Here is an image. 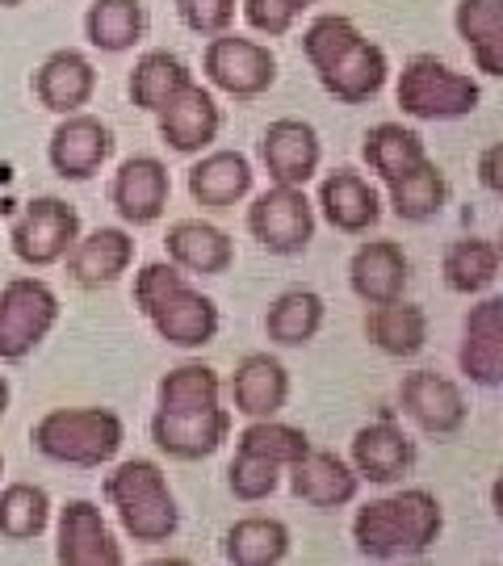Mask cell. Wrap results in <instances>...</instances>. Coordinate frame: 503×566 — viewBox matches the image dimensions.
Segmentation results:
<instances>
[{
    "instance_id": "1",
    "label": "cell",
    "mask_w": 503,
    "mask_h": 566,
    "mask_svg": "<svg viewBox=\"0 0 503 566\" xmlns=\"http://www.w3.org/2000/svg\"><path fill=\"white\" fill-rule=\"evenodd\" d=\"M302 51L315 67L319 84L344 105H361L378 97L386 84V51L374 46L361 30L340 13L315 18L302 34Z\"/></svg>"
},
{
    "instance_id": "2",
    "label": "cell",
    "mask_w": 503,
    "mask_h": 566,
    "mask_svg": "<svg viewBox=\"0 0 503 566\" xmlns=\"http://www.w3.org/2000/svg\"><path fill=\"white\" fill-rule=\"evenodd\" d=\"M441 504L432 491L407 486L399 495H386L365 504L353 516V542L361 558L374 563H395V558H420L441 537Z\"/></svg>"
},
{
    "instance_id": "3",
    "label": "cell",
    "mask_w": 503,
    "mask_h": 566,
    "mask_svg": "<svg viewBox=\"0 0 503 566\" xmlns=\"http://www.w3.org/2000/svg\"><path fill=\"white\" fill-rule=\"evenodd\" d=\"M135 303L147 315V324L160 332V340L177 348H201L219 336V306L185 282L177 264H143L135 277Z\"/></svg>"
},
{
    "instance_id": "4",
    "label": "cell",
    "mask_w": 503,
    "mask_h": 566,
    "mask_svg": "<svg viewBox=\"0 0 503 566\" xmlns=\"http://www.w3.org/2000/svg\"><path fill=\"white\" fill-rule=\"evenodd\" d=\"M122 437H126L122 416L109 407H55L30 432L42 458L60 465H81V470L109 462L122 449Z\"/></svg>"
},
{
    "instance_id": "5",
    "label": "cell",
    "mask_w": 503,
    "mask_h": 566,
    "mask_svg": "<svg viewBox=\"0 0 503 566\" xmlns=\"http://www.w3.org/2000/svg\"><path fill=\"white\" fill-rule=\"evenodd\" d=\"M105 495L109 504L118 507L122 528L135 537V542H168L177 525H181V512H177V500L168 491V479L156 462L147 458H130L122 462L109 479H105Z\"/></svg>"
},
{
    "instance_id": "6",
    "label": "cell",
    "mask_w": 503,
    "mask_h": 566,
    "mask_svg": "<svg viewBox=\"0 0 503 566\" xmlns=\"http://www.w3.org/2000/svg\"><path fill=\"white\" fill-rule=\"evenodd\" d=\"M479 84L453 72L437 55H416L399 72V105L402 114L420 122H453L479 109Z\"/></svg>"
},
{
    "instance_id": "7",
    "label": "cell",
    "mask_w": 503,
    "mask_h": 566,
    "mask_svg": "<svg viewBox=\"0 0 503 566\" xmlns=\"http://www.w3.org/2000/svg\"><path fill=\"white\" fill-rule=\"evenodd\" d=\"M60 324V298L39 277H13L0 290V361H25Z\"/></svg>"
},
{
    "instance_id": "8",
    "label": "cell",
    "mask_w": 503,
    "mask_h": 566,
    "mask_svg": "<svg viewBox=\"0 0 503 566\" xmlns=\"http://www.w3.org/2000/svg\"><path fill=\"white\" fill-rule=\"evenodd\" d=\"M201 67H206V81L222 88L227 97H240V102L261 97L277 81V55L264 42L240 39V34H227V30L206 42Z\"/></svg>"
},
{
    "instance_id": "9",
    "label": "cell",
    "mask_w": 503,
    "mask_h": 566,
    "mask_svg": "<svg viewBox=\"0 0 503 566\" xmlns=\"http://www.w3.org/2000/svg\"><path fill=\"white\" fill-rule=\"evenodd\" d=\"M248 231L252 240L277 252V256H294L306 243L315 240V210L306 202L302 185H273L248 206Z\"/></svg>"
},
{
    "instance_id": "10",
    "label": "cell",
    "mask_w": 503,
    "mask_h": 566,
    "mask_svg": "<svg viewBox=\"0 0 503 566\" xmlns=\"http://www.w3.org/2000/svg\"><path fill=\"white\" fill-rule=\"evenodd\" d=\"M81 235V214L63 198H34L13 223V252L30 269H46L67 256V248Z\"/></svg>"
},
{
    "instance_id": "11",
    "label": "cell",
    "mask_w": 503,
    "mask_h": 566,
    "mask_svg": "<svg viewBox=\"0 0 503 566\" xmlns=\"http://www.w3.org/2000/svg\"><path fill=\"white\" fill-rule=\"evenodd\" d=\"M114 151V135L109 126L93 114H63V122L51 135V147H46V160L60 172L63 181H88L93 172H101V164L109 160Z\"/></svg>"
},
{
    "instance_id": "12",
    "label": "cell",
    "mask_w": 503,
    "mask_h": 566,
    "mask_svg": "<svg viewBox=\"0 0 503 566\" xmlns=\"http://www.w3.org/2000/svg\"><path fill=\"white\" fill-rule=\"evenodd\" d=\"M227 432H231V411L222 403L206 407V411H164L160 407L151 416V441L168 458H181V462L210 458L227 441Z\"/></svg>"
},
{
    "instance_id": "13",
    "label": "cell",
    "mask_w": 503,
    "mask_h": 566,
    "mask_svg": "<svg viewBox=\"0 0 503 566\" xmlns=\"http://www.w3.org/2000/svg\"><path fill=\"white\" fill-rule=\"evenodd\" d=\"M319 135L315 126L302 118H277L269 122L261 139V160L273 185H306L319 168Z\"/></svg>"
},
{
    "instance_id": "14",
    "label": "cell",
    "mask_w": 503,
    "mask_h": 566,
    "mask_svg": "<svg viewBox=\"0 0 503 566\" xmlns=\"http://www.w3.org/2000/svg\"><path fill=\"white\" fill-rule=\"evenodd\" d=\"M402 411L432 437H453L465 424V399L458 382H449L432 369H416L407 374L399 386Z\"/></svg>"
},
{
    "instance_id": "15",
    "label": "cell",
    "mask_w": 503,
    "mask_h": 566,
    "mask_svg": "<svg viewBox=\"0 0 503 566\" xmlns=\"http://www.w3.org/2000/svg\"><path fill=\"white\" fill-rule=\"evenodd\" d=\"M55 558L63 566H122L126 554L114 542L109 525L101 521V512L88 500H72L60 516V546Z\"/></svg>"
},
{
    "instance_id": "16",
    "label": "cell",
    "mask_w": 503,
    "mask_h": 566,
    "mask_svg": "<svg viewBox=\"0 0 503 566\" xmlns=\"http://www.w3.org/2000/svg\"><path fill=\"white\" fill-rule=\"evenodd\" d=\"M219 126H222L219 102L210 97V88H201L193 81L185 84L177 97H168V105L160 109L164 143L172 151H181V156H193L201 147H210V143L219 139Z\"/></svg>"
},
{
    "instance_id": "17",
    "label": "cell",
    "mask_w": 503,
    "mask_h": 566,
    "mask_svg": "<svg viewBox=\"0 0 503 566\" xmlns=\"http://www.w3.org/2000/svg\"><path fill=\"white\" fill-rule=\"evenodd\" d=\"M168 193H172V181H168V168L156 156H130L118 168L114 189H109L114 210L135 227L156 223L164 214V206H168Z\"/></svg>"
},
{
    "instance_id": "18",
    "label": "cell",
    "mask_w": 503,
    "mask_h": 566,
    "mask_svg": "<svg viewBox=\"0 0 503 566\" xmlns=\"http://www.w3.org/2000/svg\"><path fill=\"white\" fill-rule=\"evenodd\" d=\"M458 361H462V374L470 382H503V298H483L479 306H470Z\"/></svg>"
},
{
    "instance_id": "19",
    "label": "cell",
    "mask_w": 503,
    "mask_h": 566,
    "mask_svg": "<svg viewBox=\"0 0 503 566\" xmlns=\"http://www.w3.org/2000/svg\"><path fill=\"white\" fill-rule=\"evenodd\" d=\"M290 486H294V495L306 500L311 507H340V504H353L357 500V470L336 458V453H327V449H306L298 462H290Z\"/></svg>"
},
{
    "instance_id": "20",
    "label": "cell",
    "mask_w": 503,
    "mask_h": 566,
    "mask_svg": "<svg viewBox=\"0 0 503 566\" xmlns=\"http://www.w3.org/2000/svg\"><path fill=\"white\" fill-rule=\"evenodd\" d=\"M135 261V240L122 227H97L93 235H76V243L67 248V273L72 282L88 285H114Z\"/></svg>"
},
{
    "instance_id": "21",
    "label": "cell",
    "mask_w": 503,
    "mask_h": 566,
    "mask_svg": "<svg viewBox=\"0 0 503 566\" xmlns=\"http://www.w3.org/2000/svg\"><path fill=\"white\" fill-rule=\"evenodd\" d=\"M231 399H235V411L248 416V420H269L277 416L290 399V374L277 357L269 353H248L235 374H231Z\"/></svg>"
},
{
    "instance_id": "22",
    "label": "cell",
    "mask_w": 503,
    "mask_h": 566,
    "mask_svg": "<svg viewBox=\"0 0 503 566\" xmlns=\"http://www.w3.org/2000/svg\"><path fill=\"white\" fill-rule=\"evenodd\" d=\"M348 282L361 303H395L407 290V252L395 240H369L353 252L348 264Z\"/></svg>"
},
{
    "instance_id": "23",
    "label": "cell",
    "mask_w": 503,
    "mask_h": 566,
    "mask_svg": "<svg viewBox=\"0 0 503 566\" xmlns=\"http://www.w3.org/2000/svg\"><path fill=\"white\" fill-rule=\"evenodd\" d=\"M411 462H416V446L407 441V432L395 420L357 428V437H353V470H357V479L395 483L411 470Z\"/></svg>"
},
{
    "instance_id": "24",
    "label": "cell",
    "mask_w": 503,
    "mask_h": 566,
    "mask_svg": "<svg viewBox=\"0 0 503 566\" xmlns=\"http://www.w3.org/2000/svg\"><path fill=\"white\" fill-rule=\"evenodd\" d=\"M34 93L46 109L55 114H76L93 102L97 93V67L84 60L81 51H55L46 55L42 67L34 72Z\"/></svg>"
},
{
    "instance_id": "25",
    "label": "cell",
    "mask_w": 503,
    "mask_h": 566,
    "mask_svg": "<svg viewBox=\"0 0 503 566\" xmlns=\"http://www.w3.org/2000/svg\"><path fill=\"white\" fill-rule=\"evenodd\" d=\"M164 248H168V261L177 269H189V273H201V277H219L235 261L231 235L214 223H201V219H185V223L168 227Z\"/></svg>"
},
{
    "instance_id": "26",
    "label": "cell",
    "mask_w": 503,
    "mask_h": 566,
    "mask_svg": "<svg viewBox=\"0 0 503 566\" xmlns=\"http://www.w3.org/2000/svg\"><path fill=\"white\" fill-rule=\"evenodd\" d=\"M323 219L344 231V235H361L369 227L383 219V202H378V189L357 177L353 168H336L319 189Z\"/></svg>"
},
{
    "instance_id": "27",
    "label": "cell",
    "mask_w": 503,
    "mask_h": 566,
    "mask_svg": "<svg viewBox=\"0 0 503 566\" xmlns=\"http://www.w3.org/2000/svg\"><path fill=\"white\" fill-rule=\"evenodd\" d=\"M252 189V164L240 151H210L189 168V193L206 210H227Z\"/></svg>"
},
{
    "instance_id": "28",
    "label": "cell",
    "mask_w": 503,
    "mask_h": 566,
    "mask_svg": "<svg viewBox=\"0 0 503 566\" xmlns=\"http://www.w3.org/2000/svg\"><path fill=\"white\" fill-rule=\"evenodd\" d=\"M458 34L486 76H503V0H458Z\"/></svg>"
},
{
    "instance_id": "29",
    "label": "cell",
    "mask_w": 503,
    "mask_h": 566,
    "mask_svg": "<svg viewBox=\"0 0 503 566\" xmlns=\"http://www.w3.org/2000/svg\"><path fill=\"white\" fill-rule=\"evenodd\" d=\"M222 554L235 566H277L290 554V528L277 516H243L227 528Z\"/></svg>"
},
{
    "instance_id": "30",
    "label": "cell",
    "mask_w": 503,
    "mask_h": 566,
    "mask_svg": "<svg viewBox=\"0 0 503 566\" xmlns=\"http://www.w3.org/2000/svg\"><path fill=\"white\" fill-rule=\"evenodd\" d=\"M365 332L386 357H416L428 340V315H423V306L395 298V303H378L369 311Z\"/></svg>"
},
{
    "instance_id": "31",
    "label": "cell",
    "mask_w": 503,
    "mask_h": 566,
    "mask_svg": "<svg viewBox=\"0 0 503 566\" xmlns=\"http://www.w3.org/2000/svg\"><path fill=\"white\" fill-rule=\"evenodd\" d=\"M143 30H147V9H143L139 0H97L84 13V34H88V42L97 51H109V55L130 51L143 39Z\"/></svg>"
},
{
    "instance_id": "32",
    "label": "cell",
    "mask_w": 503,
    "mask_h": 566,
    "mask_svg": "<svg viewBox=\"0 0 503 566\" xmlns=\"http://www.w3.org/2000/svg\"><path fill=\"white\" fill-rule=\"evenodd\" d=\"M361 151H365V160H369V168H374L386 185L395 181V177H402V172H411V168H420V164L428 160L423 139L416 135V130L399 126V122H378V126L365 135Z\"/></svg>"
},
{
    "instance_id": "33",
    "label": "cell",
    "mask_w": 503,
    "mask_h": 566,
    "mask_svg": "<svg viewBox=\"0 0 503 566\" xmlns=\"http://www.w3.org/2000/svg\"><path fill=\"white\" fill-rule=\"evenodd\" d=\"M323 327V298L315 290H285L277 303L264 315V332L269 340L285 344V348H302L319 336Z\"/></svg>"
},
{
    "instance_id": "34",
    "label": "cell",
    "mask_w": 503,
    "mask_h": 566,
    "mask_svg": "<svg viewBox=\"0 0 503 566\" xmlns=\"http://www.w3.org/2000/svg\"><path fill=\"white\" fill-rule=\"evenodd\" d=\"M189 81L193 76H189V67L177 55L147 51L135 63V72H130V102L139 105V109H147V114H160L164 105H168V97H177Z\"/></svg>"
},
{
    "instance_id": "35",
    "label": "cell",
    "mask_w": 503,
    "mask_h": 566,
    "mask_svg": "<svg viewBox=\"0 0 503 566\" xmlns=\"http://www.w3.org/2000/svg\"><path fill=\"white\" fill-rule=\"evenodd\" d=\"M500 277V243L453 240L444 248V282L453 294H483Z\"/></svg>"
},
{
    "instance_id": "36",
    "label": "cell",
    "mask_w": 503,
    "mask_h": 566,
    "mask_svg": "<svg viewBox=\"0 0 503 566\" xmlns=\"http://www.w3.org/2000/svg\"><path fill=\"white\" fill-rule=\"evenodd\" d=\"M444 198H449V185H444V177L437 172L432 160H423L420 168H411V172L390 181V206L407 223H428L444 206Z\"/></svg>"
},
{
    "instance_id": "37",
    "label": "cell",
    "mask_w": 503,
    "mask_h": 566,
    "mask_svg": "<svg viewBox=\"0 0 503 566\" xmlns=\"http://www.w3.org/2000/svg\"><path fill=\"white\" fill-rule=\"evenodd\" d=\"M219 395H222L219 374L201 361H185L160 378L164 411H206V407L219 403Z\"/></svg>"
},
{
    "instance_id": "38",
    "label": "cell",
    "mask_w": 503,
    "mask_h": 566,
    "mask_svg": "<svg viewBox=\"0 0 503 566\" xmlns=\"http://www.w3.org/2000/svg\"><path fill=\"white\" fill-rule=\"evenodd\" d=\"M51 521V500L34 483H9L0 491V537L9 542H30L39 537Z\"/></svg>"
},
{
    "instance_id": "39",
    "label": "cell",
    "mask_w": 503,
    "mask_h": 566,
    "mask_svg": "<svg viewBox=\"0 0 503 566\" xmlns=\"http://www.w3.org/2000/svg\"><path fill=\"white\" fill-rule=\"evenodd\" d=\"M240 449L243 453H256V458H269L285 470L290 462H298L302 453L311 449V437L294 424H282L277 416L269 420H252V424L240 432Z\"/></svg>"
},
{
    "instance_id": "40",
    "label": "cell",
    "mask_w": 503,
    "mask_h": 566,
    "mask_svg": "<svg viewBox=\"0 0 503 566\" xmlns=\"http://www.w3.org/2000/svg\"><path fill=\"white\" fill-rule=\"evenodd\" d=\"M227 483H231V495L243 500V504H261L269 500L277 483H282V465L269 462V458H256V453H235V462L227 470Z\"/></svg>"
},
{
    "instance_id": "41",
    "label": "cell",
    "mask_w": 503,
    "mask_h": 566,
    "mask_svg": "<svg viewBox=\"0 0 503 566\" xmlns=\"http://www.w3.org/2000/svg\"><path fill=\"white\" fill-rule=\"evenodd\" d=\"M177 9H181L185 25L206 39L231 30V21H235V0H177Z\"/></svg>"
},
{
    "instance_id": "42",
    "label": "cell",
    "mask_w": 503,
    "mask_h": 566,
    "mask_svg": "<svg viewBox=\"0 0 503 566\" xmlns=\"http://www.w3.org/2000/svg\"><path fill=\"white\" fill-rule=\"evenodd\" d=\"M298 13L302 9L294 4V0H243V18H248V25L261 30V34H269V39L285 34Z\"/></svg>"
},
{
    "instance_id": "43",
    "label": "cell",
    "mask_w": 503,
    "mask_h": 566,
    "mask_svg": "<svg viewBox=\"0 0 503 566\" xmlns=\"http://www.w3.org/2000/svg\"><path fill=\"white\" fill-rule=\"evenodd\" d=\"M500 160H503V143H491V147L483 151V164H479V177H483V185L491 189V193H500L503 189Z\"/></svg>"
},
{
    "instance_id": "44",
    "label": "cell",
    "mask_w": 503,
    "mask_h": 566,
    "mask_svg": "<svg viewBox=\"0 0 503 566\" xmlns=\"http://www.w3.org/2000/svg\"><path fill=\"white\" fill-rule=\"evenodd\" d=\"M4 411H9V382L0 378V416H4Z\"/></svg>"
},
{
    "instance_id": "45",
    "label": "cell",
    "mask_w": 503,
    "mask_h": 566,
    "mask_svg": "<svg viewBox=\"0 0 503 566\" xmlns=\"http://www.w3.org/2000/svg\"><path fill=\"white\" fill-rule=\"evenodd\" d=\"M294 4H298V9H306V4H319V0H294Z\"/></svg>"
},
{
    "instance_id": "46",
    "label": "cell",
    "mask_w": 503,
    "mask_h": 566,
    "mask_svg": "<svg viewBox=\"0 0 503 566\" xmlns=\"http://www.w3.org/2000/svg\"><path fill=\"white\" fill-rule=\"evenodd\" d=\"M0 4H21V0H0Z\"/></svg>"
},
{
    "instance_id": "47",
    "label": "cell",
    "mask_w": 503,
    "mask_h": 566,
    "mask_svg": "<svg viewBox=\"0 0 503 566\" xmlns=\"http://www.w3.org/2000/svg\"><path fill=\"white\" fill-rule=\"evenodd\" d=\"M0 470H4V462H0Z\"/></svg>"
}]
</instances>
